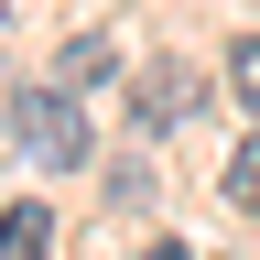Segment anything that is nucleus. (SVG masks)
Returning <instances> with one entry per match:
<instances>
[{
	"label": "nucleus",
	"mask_w": 260,
	"mask_h": 260,
	"mask_svg": "<svg viewBox=\"0 0 260 260\" xmlns=\"http://www.w3.org/2000/svg\"><path fill=\"white\" fill-rule=\"evenodd\" d=\"M0 260H54V217L44 206H11L0 217Z\"/></svg>",
	"instance_id": "7ed1b4c3"
},
{
	"label": "nucleus",
	"mask_w": 260,
	"mask_h": 260,
	"mask_svg": "<svg viewBox=\"0 0 260 260\" xmlns=\"http://www.w3.org/2000/svg\"><path fill=\"white\" fill-rule=\"evenodd\" d=\"M228 206H249V217H260V141L228 152Z\"/></svg>",
	"instance_id": "20e7f679"
},
{
	"label": "nucleus",
	"mask_w": 260,
	"mask_h": 260,
	"mask_svg": "<svg viewBox=\"0 0 260 260\" xmlns=\"http://www.w3.org/2000/svg\"><path fill=\"white\" fill-rule=\"evenodd\" d=\"M11 130H22V152L44 162V174H76V162H87V119H76L65 87H32L22 109H11Z\"/></svg>",
	"instance_id": "f257e3e1"
},
{
	"label": "nucleus",
	"mask_w": 260,
	"mask_h": 260,
	"mask_svg": "<svg viewBox=\"0 0 260 260\" xmlns=\"http://www.w3.org/2000/svg\"><path fill=\"white\" fill-rule=\"evenodd\" d=\"M119 76V44H109V32H65V44H54V87L65 98H76V87H109Z\"/></svg>",
	"instance_id": "f03ea898"
},
{
	"label": "nucleus",
	"mask_w": 260,
	"mask_h": 260,
	"mask_svg": "<svg viewBox=\"0 0 260 260\" xmlns=\"http://www.w3.org/2000/svg\"><path fill=\"white\" fill-rule=\"evenodd\" d=\"M152 260H195V249H184V239H162V249H152Z\"/></svg>",
	"instance_id": "423d86ee"
},
{
	"label": "nucleus",
	"mask_w": 260,
	"mask_h": 260,
	"mask_svg": "<svg viewBox=\"0 0 260 260\" xmlns=\"http://www.w3.org/2000/svg\"><path fill=\"white\" fill-rule=\"evenodd\" d=\"M228 87H239V109H260V32L228 44Z\"/></svg>",
	"instance_id": "39448f33"
}]
</instances>
